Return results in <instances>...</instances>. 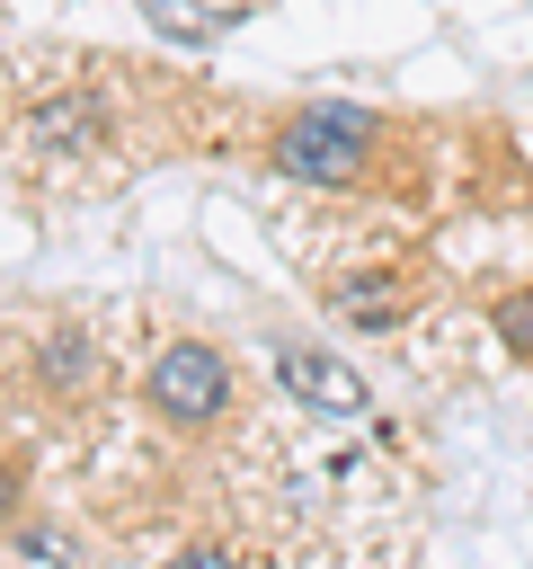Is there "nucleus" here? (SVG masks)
<instances>
[{"label": "nucleus", "instance_id": "f257e3e1", "mask_svg": "<svg viewBox=\"0 0 533 569\" xmlns=\"http://www.w3.org/2000/svg\"><path fill=\"white\" fill-rule=\"evenodd\" d=\"M382 116L373 107H346V98H320V107H293L284 124H275V142H266V160L284 169V178H302V187H355L364 169H373V151H382Z\"/></svg>", "mask_w": 533, "mask_h": 569}, {"label": "nucleus", "instance_id": "f03ea898", "mask_svg": "<svg viewBox=\"0 0 533 569\" xmlns=\"http://www.w3.org/2000/svg\"><path fill=\"white\" fill-rule=\"evenodd\" d=\"M240 382H231V356L213 338H169L151 365H142V409L169 427V436H213L231 418Z\"/></svg>", "mask_w": 533, "mask_h": 569}, {"label": "nucleus", "instance_id": "7ed1b4c3", "mask_svg": "<svg viewBox=\"0 0 533 569\" xmlns=\"http://www.w3.org/2000/svg\"><path fill=\"white\" fill-rule=\"evenodd\" d=\"M275 382H284L311 418H364V409H373L364 373H355L338 347H302V338H293V347H275Z\"/></svg>", "mask_w": 533, "mask_h": 569}, {"label": "nucleus", "instance_id": "20e7f679", "mask_svg": "<svg viewBox=\"0 0 533 569\" xmlns=\"http://www.w3.org/2000/svg\"><path fill=\"white\" fill-rule=\"evenodd\" d=\"M18 133H27V151H44V160H80V151H98V142L115 133V116H107L98 89H53V98L27 107Z\"/></svg>", "mask_w": 533, "mask_h": 569}, {"label": "nucleus", "instance_id": "39448f33", "mask_svg": "<svg viewBox=\"0 0 533 569\" xmlns=\"http://www.w3.org/2000/svg\"><path fill=\"white\" fill-rule=\"evenodd\" d=\"M98 382H107L98 329H89V320H53V329L36 338V391H44V400H89Z\"/></svg>", "mask_w": 533, "mask_h": 569}, {"label": "nucleus", "instance_id": "423d86ee", "mask_svg": "<svg viewBox=\"0 0 533 569\" xmlns=\"http://www.w3.org/2000/svg\"><path fill=\"white\" fill-rule=\"evenodd\" d=\"M329 302H338L355 329H400V320H409V284H391L382 267L355 276V284H329Z\"/></svg>", "mask_w": 533, "mask_h": 569}, {"label": "nucleus", "instance_id": "0eeeda50", "mask_svg": "<svg viewBox=\"0 0 533 569\" xmlns=\"http://www.w3.org/2000/svg\"><path fill=\"white\" fill-rule=\"evenodd\" d=\"M489 329H497V347H506L515 365H533V276L506 284V293L489 302Z\"/></svg>", "mask_w": 533, "mask_h": 569}, {"label": "nucleus", "instance_id": "6e6552de", "mask_svg": "<svg viewBox=\"0 0 533 569\" xmlns=\"http://www.w3.org/2000/svg\"><path fill=\"white\" fill-rule=\"evenodd\" d=\"M142 9H151V27H160V36H178V44H213V27H222V18H213V9H195V0H142Z\"/></svg>", "mask_w": 533, "mask_h": 569}, {"label": "nucleus", "instance_id": "1a4fd4ad", "mask_svg": "<svg viewBox=\"0 0 533 569\" xmlns=\"http://www.w3.org/2000/svg\"><path fill=\"white\" fill-rule=\"evenodd\" d=\"M9 551H27V560H62L71 542H62L53 525H27V533H9Z\"/></svg>", "mask_w": 533, "mask_h": 569}, {"label": "nucleus", "instance_id": "9d476101", "mask_svg": "<svg viewBox=\"0 0 533 569\" xmlns=\"http://www.w3.org/2000/svg\"><path fill=\"white\" fill-rule=\"evenodd\" d=\"M18 489H27V480H18V462L0 453V533H9V516H18Z\"/></svg>", "mask_w": 533, "mask_h": 569}]
</instances>
